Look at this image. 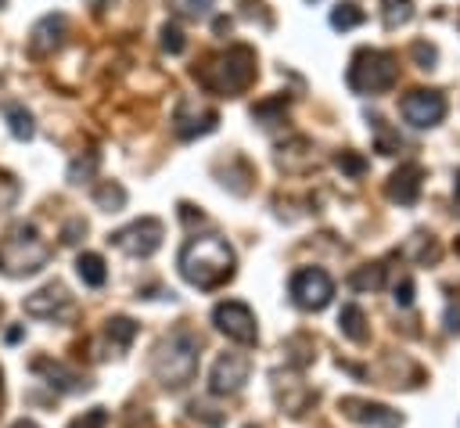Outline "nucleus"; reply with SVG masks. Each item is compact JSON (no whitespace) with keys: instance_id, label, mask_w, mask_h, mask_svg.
I'll return each instance as SVG.
<instances>
[{"instance_id":"obj_49","label":"nucleus","mask_w":460,"mask_h":428,"mask_svg":"<svg viewBox=\"0 0 460 428\" xmlns=\"http://www.w3.org/2000/svg\"><path fill=\"white\" fill-rule=\"evenodd\" d=\"M4 4H7V0H0V7H4Z\"/></svg>"},{"instance_id":"obj_21","label":"nucleus","mask_w":460,"mask_h":428,"mask_svg":"<svg viewBox=\"0 0 460 428\" xmlns=\"http://www.w3.org/2000/svg\"><path fill=\"white\" fill-rule=\"evenodd\" d=\"M75 273H79V281H83L86 288H101V284L108 281V266H104V259H101L97 252H83V255L75 259Z\"/></svg>"},{"instance_id":"obj_19","label":"nucleus","mask_w":460,"mask_h":428,"mask_svg":"<svg viewBox=\"0 0 460 428\" xmlns=\"http://www.w3.org/2000/svg\"><path fill=\"white\" fill-rule=\"evenodd\" d=\"M0 111H4V119H7L11 137H18V140H32V137H36V122H32V115H29L25 104H18V101H4Z\"/></svg>"},{"instance_id":"obj_14","label":"nucleus","mask_w":460,"mask_h":428,"mask_svg":"<svg viewBox=\"0 0 460 428\" xmlns=\"http://www.w3.org/2000/svg\"><path fill=\"white\" fill-rule=\"evenodd\" d=\"M29 370L40 374L54 392H86V388H90V381H86L79 370H72V367L61 363V360H50V356H36V360L29 363Z\"/></svg>"},{"instance_id":"obj_41","label":"nucleus","mask_w":460,"mask_h":428,"mask_svg":"<svg viewBox=\"0 0 460 428\" xmlns=\"http://www.w3.org/2000/svg\"><path fill=\"white\" fill-rule=\"evenodd\" d=\"M22 334H25V327H7V331H4V342L14 345V342H22Z\"/></svg>"},{"instance_id":"obj_48","label":"nucleus","mask_w":460,"mask_h":428,"mask_svg":"<svg viewBox=\"0 0 460 428\" xmlns=\"http://www.w3.org/2000/svg\"><path fill=\"white\" fill-rule=\"evenodd\" d=\"M244 428H259V424H244Z\"/></svg>"},{"instance_id":"obj_1","label":"nucleus","mask_w":460,"mask_h":428,"mask_svg":"<svg viewBox=\"0 0 460 428\" xmlns=\"http://www.w3.org/2000/svg\"><path fill=\"white\" fill-rule=\"evenodd\" d=\"M234 248L216 237V234H201V237H187L180 255H176V266H180V277L201 291H212V288H223L230 277H234Z\"/></svg>"},{"instance_id":"obj_11","label":"nucleus","mask_w":460,"mask_h":428,"mask_svg":"<svg viewBox=\"0 0 460 428\" xmlns=\"http://www.w3.org/2000/svg\"><path fill=\"white\" fill-rule=\"evenodd\" d=\"M22 306H25V313L36 317V320H61V317L72 313V295H68V288H65L61 281H50V284L36 288L32 295H25Z\"/></svg>"},{"instance_id":"obj_2","label":"nucleus","mask_w":460,"mask_h":428,"mask_svg":"<svg viewBox=\"0 0 460 428\" xmlns=\"http://www.w3.org/2000/svg\"><path fill=\"white\" fill-rule=\"evenodd\" d=\"M194 79L219 97H237L255 83V50L248 43H234L219 54H212L205 65L194 68Z\"/></svg>"},{"instance_id":"obj_44","label":"nucleus","mask_w":460,"mask_h":428,"mask_svg":"<svg viewBox=\"0 0 460 428\" xmlns=\"http://www.w3.org/2000/svg\"><path fill=\"white\" fill-rule=\"evenodd\" d=\"M453 205H456V212H460V173H456V187H453Z\"/></svg>"},{"instance_id":"obj_39","label":"nucleus","mask_w":460,"mask_h":428,"mask_svg":"<svg viewBox=\"0 0 460 428\" xmlns=\"http://www.w3.org/2000/svg\"><path fill=\"white\" fill-rule=\"evenodd\" d=\"M392 299H395V306H402V309H406V306L413 302V281H410V277H402V281L395 284V295H392Z\"/></svg>"},{"instance_id":"obj_36","label":"nucleus","mask_w":460,"mask_h":428,"mask_svg":"<svg viewBox=\"0 0 460 428\" xmlns=\"http://www.w3.org/2000/svg\"><path fill=\"white\" fill-rule=\"evenodd\" d=\"M442 324H446V331H449V334H460V295H449Z\"/></svg>"},{"instance_id":"obj_17","label":"nucleus","mask_w":460,"mask_h":428,"mask_svg":"<svg viewBox=\"0 0 460 428\" xmlns=\"http://www.w3.org/2000/svg\"><path fill=\"white\" fill-rule=\"evenodd\" d=\"M420 180H424V169L417 162H402L392 176H388V198L395 205H413L420 198Z\"/></svg>"},{"instance_id":"obj_23","label":"nucleus","mask_w":460,"mask_h":428,"mask_svg":"<svg viewBox=\"0 0 460 428\" xmlns=\"http://www.w3.org/2000/svg\"><path fill=\"white\" fill-rule=\"evenodd\" d=\"M93 205L104 209V212H119L126 209V187L119 180H104L97 191H93Z\"/></svg>"},{"instance_id":"obj_32","label":"nucleus","mask_w":460,"mask_h":428,"mask_svg":"<svg viewBox=\"0 0 460 428\" xmlns=\"http://www.w3.org/2000/svg\"><path fill=\"white\" fill-rule=\"evenodd\" d=\"M158 36H162V50H169V54H180V50L187 47V40H183V32H180V25H172V22H165Z\"/></svg>"},{"instance_id":"obj_18","label":"nucleus","mask_w":460,"mask_h":428,"mask_svg":"<svg viewBox=\"0 0 460 428\" xmlns=\"http://www.w3.org/2000/svg\"><path fill=\"white\" fill-rule=\"evenodd\" d=\"M273 392H277V403H280L291 417L305 414V410H309V403L316 399V392H313L309 385H302L298 378H284V381L277 378V381H273Z\"/></svg>"},{"instance_id":"obj_33","label":"nucleus","mask_w":460,"mask_h":428,"mask_svg":"<svg viewBox=\"0 0 460 428\" xmlns=\"http://www.w3.org/2000/svg\"><path fill=\"white\" fill-rule=\"evenodd\" d=\"M104 424H108V410H104V406H90V410L79 414L68 428H104Z\"/></svg>"},{"instance_id":"obj_9","label":"nucleus","mask_w":460,"mask_h":428,"mask_svg":"<svg viewBox=\"0 0 460 428\" xmlns=\"http://www.w3.org/2000/svg\"><path fill=\"white\" fill-rule=\"evenodd\" d=\"M399 111H402V119L410 122V126H417V129H431V126H438L442 119H446V97L438 94V90H410L402 101H399Z\"/></svg>"},{"instance_id":"obj_38","label":"nucleus","mask_w":460,"mask_h":428,"mask_svg":"<svg viewBox=\"0 0 460 428\" xmlns=\"http://www.w3.org/2000/svg\"><path fill=\"white\" fill-rule=\"evenodd\" d=\"M83 234H86V223L75 216V219H68V223H65V230H61V241H65V245H75Z\"/></svg>"},{"instance_id":"obj_24","label":"nucleus","mask_w":460,"mask_h":428,"mask_svg":"<svg viewBox=\"0 0 460 428\" xmlns=\"http://www.w3.org/2000/svg\"><path fill=\"white\" fill-rule=\"evenodd\" d=\"M370 129H374V147H377L381 155H395V151L402 147L399 129H388V122H385L381 115H370Z\"/></svg>"},{"instance_id":"obj_3","label":"nucleus","mask_w":460,"mask_h":428,"mask_svg":"<svg viewBox=\"0 0 460 428\" xmlns=\"http://www.w3.org/2000/svg\"><path fill=\"white\" fill-rule=\"evenodd\" d=\"M151 370L162 381V388H183L198 374V334L187 327H176L169 338H162L151 352Z\"/></svg>"},{"instance_id":"obj_29","label":"nucleus","mask_w":460,"mask_h":428,"mask_svg":"<svg viewBox=\"0 0 460 428\" xmlns=\"http://www.w3.org/2000/svg\"><path fill=\"white\" fill-rule=\"evenodd\" d=\"M212 4H216V0H169V11H172L176 18L198 22V18H205V14L212 11Z\"/></svg>"},{"instance_id":"obj_16","label":"nucleus","mask_w":460,"mask_h":428,"mask_svg":"<svg viewBox=\"0 0 460 428\" xmlns=\"http://www.w3.org/2000/svg\"><path fill=\"white\" fill-rule=\"evenodd\" d=\"M133 338H137V320H129V317H108L104 320V331H101V342H93V345H101L104 349L101 360H108V356H122L133 345Z\"/></svg>"},{"instance_id":"obj_30","label":"nucleus","mask_w":460,"mask_h":428,"mask_svg":"<svg viewBox=\"0 0 460 428\" xmlns=\"http://www.w3.org/2000/svg\"><path fill=\"white\" fill-rule=\"evenodd\" d=\"M284 108H288V97L259 101V104L252 108V119H255V122H262V126H270V122H273V115H277V111H284Z\"/></svg>"},{"instance_id":"obj_37","label":"nucleus","mask_w":460,"mask_h":428,"mask_svg":"<svg viewBox=\"0 0 460 428\" xmlns=\"http://www.w3.org/2000/svg\"><path fill=\"white\" fill-rule=\"evenodd\" d=\"M410 54L417 58V65H420V68H435V58H438V54H435V47H431V43L417 40V43L410 47Z\"/></svg>"},{"instance_id":"obj_8","label":"nucleus","mask_w":460,"mask_h":428,"mask_svg":"<svg viewBox=\"0 0 460 428\" xmlns=\"http://www.w3.org/2000/svg\"><path fill=\"white\" fill-rule=\"evenodd\" d=\"M212 324L237 345H255L259 342V324H255V313L237 302V299H226V302H216L212 309Z\"/></svg>"},{"instance_id":"obj_20","label":"nucleus","mask_w":460,"mask_h":428,"mask_svg":"<svg viewBox=\"0 0 460 428\" xmlns=\"http://www.w3.org/2000/svg\"><path fill=\"white\" fill-rule=\"evenodd\" d=\"M338 327H341V334L349 338V342H356V345H363L367 342V317H363V309L359 306H341V313H338Z\"/></svg>"},{"instance_id":"obj_15","label":"nucleus","mask_w":460,"mask_h":428,"mask_svg":"<svg viewBox=\"0 0 460 428\" xmlns=\"http://www.w3.org/2000/svg\"><path fill=\"white\" fill-rule=\"evenodd\" d=\"M65 36H68V18L65 14H43L29 29V50L36 58H47V54H54L65 43Z\"/></svg>"},{"instance_id":"obj_10","label":"nucleus","mask_w":460,"mask_h":428,"mask_svg":"<svg viewBox=\"0 0 460 428\" xmlns=\"http://www.w3.org/2000/svg\"><path fill=\"white\" fill-rule=\"evenodd\" d=\"M248 374H252V360L244 352H223V356H216V363L208 370V392L212 396H234L244 388Z\"/></svg>"},{"instance_id":"obj_43","label":"nucleus","mask_w":460,"mask_h":428,"mask_svg":"<svg viewBox=\"0 0 460 428\" xmlns=\"http://www.w3.org/2000/svg\"><path fill=\"white\" fill-rule=\"evenodd\" d=\"M212 29H216V32H230V18H216Z\"/></svg>"},{"instance_id":"obj_40","label":"nucleus","mask_w":460,"mask_h":428,"mask_svg":"<svg viewBox=\"0 0 460 428\" xmlns=\"http://www.w3.org/2000/svg\"><path fill=\"white\" fill-rule=\"evenodd\" d=\"M180 219H183V223H194V219H198V223H201V219H205V216H201V212H198V209H194V205H187V201H180Z\"/></svg>"},{"instance_id":"obj_34","label":"nucleus","mask_w":460,"mask_h":428,"mask_svg":"<svg viewBox=\"0 0 460 428\" xmlns=\"http://www.w3.org/2000/svg\"><path fill=\"white\" fill-rule=\"evenodd\" d=\"M187 410H190V417H198V421H205V424H212V428L226 421V417H216V414H208V410H216V406H212L208 399H194V403H190Z\"/></svg>"},{"instance_id":"obj_27","label":"nucleus","mask_w":460,"mask_h":428,"mask_svg":"<svg viewBox=\"0 0 460 428\" xmlns=\"http://www.w3.org/2000/svg\"><path fill=\"white\" fill-rule=\"evenodd\" d=\"M97 165H101V155H97V151H86V155L72 158V162H68V183H75V187H79V183L93 180Z\"/></svg>"},{"instance_id":"obj_31","label":"nucleus","mask_w":460,"mask_h":428,"mask_svg":"<svg viewBox=\"0 0 460 428\" xmlns=\"http://www.w3.org/2000/svg\"><path fill=\"white\" fill-rule=\"evenodd\" d=\"M18 194H22L18 180H14L7 169H0V212H7V209L18 201Z\"/></svg>"},{"instance_id":"obj_22","label":"nucleus","mask_w":460,"mask_h":428,"mask_svg":"<svg viewBox=\"0 0 460 428\" xmlns=\"http://www.w3.org/2000/svg\"><path fill=\"white\" fill-rule=\"evenodd\" d=\"M402 259H413V263H435L438 259V245L431 234H410V241L399 248Z\"/></svg>"},{"instance_id":"obj_4","label":"nucleus","mask_w":460,"mask_h":428,"mask_svg":"<svg viewBox=\"0 0 460 428\" xmlns=\"http://www.w3.org/2000/svg\"><path fill=\"white\" fill-rule=\"evenodd\" d=\"M50 263V245L40 237L32 223H14L7 227L0 241V273L7 277H32Z\"/></svg>"},{"instance_id":"obj_6","label":"nucleus","mask_w":460,"mask_h":428,"mask_svg":"<svg viewBox=\"0 0 460 428\" xmlns=\"http://www.w3.org/2000/svg\"><path fill=\"white\" fill-rule=\"evenodd\" d=\"M288 295H291V302H295L298 309L316 313V309H323V306L331 302V295H334V281H331V273L320 270V266H302V270L291 273V281H288Z\"/></svg>"},{"instance_id":"obj_28","label":"nucleus","mask_w":460,"mask_h":428,"mask_svg":"<svg viewBox=\"0 0 460 428\" xmlns=\"http://www.w3.org/2000/svg\"><path fill=\"white\" fill-rule=\"evenodd\" d=\"M413 18V0H381V22L388 29H399Z\"/></svg>"},{"instance_id":"obj_46","label":"nucleus","mask_w":460,"mask_h":428,"mask_svg":"<svg viewBox=\"0 0 460 428\" xmlns=\"http://www.w3.org/2000/svg\"><path fill=\"white\" fill-rule=\"evenodd\" d=\"M0 406H4V370H0Z\"/></svg>"},{"instance_id":"obj_25","label":"nucleus","mask_w":460,"mask_h":428,"mask_svg":"<svg viewBox=\"0 0 460 428\" xmlns=\"http://www.w3.org/2000/svg\"><path fill=\"white\" fill-rule=\"evenodd\" d=\"M381 284H385V266L381 263H367V266L352 270V277H349V288H356V291H377Z\"/></svg>"},{"instance_id":"obj_12","label":"nucleus","mask_w":460,"mask_h":428,"mask_svg":"<svg viewBox=\"0 0 460 428\" xmlns=\"http://www.w3.org/2000/svg\"><path fill=\"white\" fill-rule=\"evenodd\" d=\"M216 122H219V115H216L212 108H205V104L190 101V97H183V101L176 104V111H172V133H176L180 140L205 137V133H212V129H216Z\"/></svg>"},{"instance_id":"obj_5","label":"nucleus","mask_w":460,"mask_h":428,"mask_svg":"<svg viewBox=\"0 0 460 428\" xmlns=\"http://www.w3.org/2000/svg\"><path fill=\"white\" fill-rule=\"evenodd\" d=\"M399 79V65L388 50H374V47H359L345 68V83L352 94H385L392 90Z\"/></svg>"},{"instance_id":"obj_45","label":"nucleus","mask_w":460,"mask_h":428,"mask_svg":"<svg viewBox=\"0 0 460 428\" xmlns=\"http://www.w3.org/2000/svg\"><path fill=\"white\" fill-rule=\"evenodd\" d=\"M90 7L93 11H104V7H111V0H90Z\"/></svg>"},{"instance_id":"obj_7","label":"nucleus","mask_w":460,"mask_h":428,"mask_svg":"<svg viewBox=\"0 0 460 428\" xmlns=\"http://www.w3.org/2000/svg\"><path fill=\"white\" fill-rule=\"evenodd\" d=\"M162 237H165L162 219H155V216H140V219H133V223L119 227V230L108 237V241H111L119 252H126V255L147 259V255H155V252H158Z\"/></svg>"},{"instance_id":"obj_42","label":"nucleus","mask_w":460,"mask_h":428,"mask_svg":"<svg viewBox=\"0 0 460 428\" xmlns=\"http://www.w3.org/2000/svg\"><path fill=\"white\" fill-rule=\"evenodd\" d=\"M11 428H40V424H36V421H32V417H18V421H14V424H11Z\"/></svg>"},{"instance_id":"obj_47","label":"nucleus","mask_w":460,"mask_h":428,"mask_svg":"<svg viewBox=\"0 0 460 428\" xmlns=\"http://www.w3.org/2000/svg\"><path fill=\"white\" fill-rule=\"evenodd\" d=\"M453 248H456V255H460V237H456V245H453Z\"/></svg>"},{"instance_id":"obj_26","label":"nucleus","mask_w":460,"mask_h":428,"mask_svg":"<svg viewBox=\"0 0 460 428\" xmlns=\"http://www.w3.org/2000/svg\"><path fill=\"white\" fill-rule=\"evenodd\" d=\"M363 7L359 4H334L331 7V29H341V32H349V29H356V25H363Z\"/></svg>"},{"instance_id":"obj_35","label":"nucleus","mask_w":460,"mask_h":428,"mask_svg":"<svg viewBox=\"0 0 460 428\" xmlns=\"http://www.w3.org/2000/svg\"><path fill=\"white\" fill-rule=\"evenodd\" d=\"M334 165H338L341 173H349V176H359V173L367 169V162H363L359 155H352V151H341V155L334 158Z\"/></svg>"},{"instance_id":"obj_13","label":"nucleus","mask_w":460,"mask_h":428,"mask_svg":"<svg viewBox=\"0 0 460 428\" xmlns=\"http://www.w3.org/2000/svg\"><path fill=\"white\" fill-rule=\"evenodd\" d=\"M338 410H341L349 421H356V424H370V428H399V424H402L399 410H392V406H385V403L359 399V396H345V399L338 403Z\"/></svg>"},{"instance_id":"obj_50","label":"nucleus","mask_w":460,"mask_h":428,"mask_svg":"<svg viewBox=\"0 0 460 428\" xmlns=\"http://www.w3.org/2000/svg\"><path fill=\"white\" fill-rule=\"evenodd\" d=\"M0 309H4V306H0Z\"/></svg>"}]
</instances>
